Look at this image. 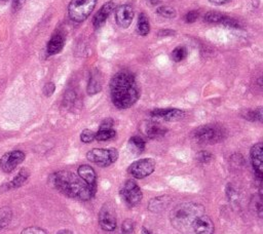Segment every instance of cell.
I'll return each mask as SVG.
<instances>
[{
    "label": "cell",
    "mask_w": 263,
    "mask_h": 234,
    "mask_svg": "<svg viewBox=\"0 0 263 234\" xmlns=\"http://www.w3.org/2000/svg\"><path fill=\"white\" fill-rule=\"evenodd\" d=\"M112 103L118 109H127L136 104L140 89L135 76L128 71L117 72L110 81Z\"/></svg>",
    "instance_id": "cell-1"
},
{
    "label": "cell",
    "mask_w": 263,
    "mask_h": 234,
    "mask_svg": "<svg viewBox=\"0 0 263 234\" xmlns=\"http://www.w3.org/2000/svg\"><path fill=\"white\" fill-rule=\"evenodd\" d=\"M50 183L64 195L80 200H90L96 192V189L89 186L78 175L68 171H61L53 174L50 177Z\"/></svg>",
    "instance_id": "cell-2"
},
{
    "label": "cell",
    "mask_w": 263,
    "mask_h": 234,
    "mask_svg": "<svg viewBox=\"0 0 263 234\" xmlns=\"http://www.w3.org/2000/svg\"><path fill=\"white\" fill-rule=\"evenodd\" d=\"M204 215V207L195 203H184L178 205L170 215L172 225L180 230L186 231L192 228V224L196 218Z\"/></svg>",
    "instance_id": "cell-3"
},
{
    "label": "cell",
    "mask_w": 263,
    "mask_h": 234,
    "mask_svg": "<svg viewBox=\"0 0 263 234\" xmlns=\"http://www.w3.org/2000/svg\"><path fill=\"white\" fill-rule=\"evenodd\" d=\"M192 137L200 144L213 145L225 139L226 130L217 124H206L197 127L193 131Z\"/></svg>",
    "instance_id": "cell-4"
},
{
    "label": "cell",
    "mask_w": 263,
    "mask_h": 234,
    "mask_svg": "<svg viewBox=\"0 0 263 234\" xmlns=\"http://www.w3.org/2000/svg\"><path fill=\"white\" fill-rule=\"evenodd\" d=\"M98 0H71L68 7L69 18L75 23L84 22L93 13Z\"/></svg>",
    "instance_id": "cell-5"
},
{
    "label": "cell",
    "mask_w": 263,
    "mask_h": 234,
    "mask_svg": "<svg viewBox=\"0 0 263 234\" xmlns=\"http://www.w3.org/2000/svg\"><path fill=\"white\" fill-rule=\"evenodd\" d=\"M86 158L97 165L108 166L118 159V151L114 148H95L86 153Z\"/></svg>",
    "instance_id": "cell-6"
},
{
    "label": "cell",
    "mask_w": 263,
    "mask_h": 234,
    "mask_svg": "<svg viewBox=\"0 0 263 234\" xmlns=\"http://www.w3.org/2000/svg\"><path fill=\"white\" fill-rule=\"evenodd\" d=\"M120 196L128 207H135L142 200L143 194L134 180H127L121 187Z\"/></svg>",
    "instance_id": "cell-7"
},
{
    "label": "cell",
    "mask_w": 263,
    "mask_h": 234,
    "mask_svg": "<svg viewBox=\"0 0 263 234\" xmlns=\"http://www.w3.org/2000/svg\"><path fill=\"white\" fill-rule=\"evenodd\" d=\"M155 170V161L152 158H143L132 163L127 172L136 179H143L151 175Z\"/></svg>",
    "instance_id": "cell-8"
},
{
    "label": "cell",
    "mask_w": 263,
    "mask_h": 234,
    "mask_svg": "<svg viewBox=\"0 0 263 234\" xmlns=\"http://www.w3.org/2000/svg\"><path fill=\"white\" fill-rule=\"evenodd\" d=\"M25 159L23 151L15 150L6 153L0 159V168L5 173H12Z\"/></svg>",
    "instance_id": "cell-9"
},
{
    "label": "cell",
    "mask_w": 263,
    "mask_h": 234,
    "mask_svg": "<svg viewBox=\"0 0 263 234\" xmlns=\"http://www.w3.org/2000/svg\"><path fill=\"white\" fill-rule=\"evenodd\" d=\"M99 224L105 231H113L116 228V215L110 204L104 205L99 213Z\"/></svg>",
    "instance_id": "cell-10"
},
{
    "label": "cell",
    "mask_w": 263,
    "mask_h": 234,
    "mask_svg": "<svg viewBox=\"0 0 263 234\" xmlns=\"http://www.w3.org/2000/svg\"><path fill=\"white\" fill-rule=\"evenodd\" d=\"M134 19V10L128 5L120 6L116 9L115 12V21L116 24L123 29L129 27Z\"/></svg>",
    "instance_id": "cell-11"
},
{
    "label": "cell",
    "mask_w": 263,
    "mask_h": 234,
    "mask_svg": "<svg viewBox=\"0 0 263 234\" xmlns=\"http://www.w3.org/2000/svg\"><path fill=\"white\" fill-rule=\"evenodd\" d=\"M251 161L257 178L261 181L263 175V144L257 143L251 148Z\"/></svg>",
    "instance_id": "cell-12"
},
{
    "label": "cell",
    "mask_w": 263,
    "mask_h": 234,
    "mask_svg": "<svg viewBox=\"0 0 263 234\" xmlns=\"http://www.w3.org/2000/svg\"><path fill=\"white\" fill-rule=\"evenodd\" d=\"M117 4H118V0H110V2H108L107 4H105V5L100 9V11H99V12L95 15V17H94V19H93V25H94V28H95V29L101 28V27L105 24L106 20L108 19L109 15L113 12V10H114L115 7L117 6Z\"/></svg>",
    "instance_id": "cell-13"
},
{
    "label": "cell",
    "mask_w": 263,
    "mask_h": 234,
    "mask_svg": "<svg viewBox=\"0 0 263 234\" xmlns=\"http://www.w3.org/2000/svg\"><path fill=\"white\" fill-rule=\"evenodd\" d=\"M150 115L155 118L163 119L166 121H178L181 120L184 117V111L180 109H173V108H168V109H155L151 111Z\"/></svg>",
    "instance_id": "cell-14"
},
{
    "label": "cell",
    "mask_w": 263,
    "mask_h": 234,
    "mask_svg": "<svg viewBox=\"0 0 263 234\" xmlns=\"http://www.w3.org/2000/svg\"><path fill=\"white\" fill-rule=\"evenodd\" d=\"M192 228L196 234H214L215 227L212 220L205 215L196 218L192 224Z\"/></svg>",
    "instance_id": "cell-15"
},
{
    "label": "cell",
    "mask_w": 263,
    "mask_h": 234,
    "mask_svg": "<svg viewBox=\"0 0 263 234\" xmlns=\"http://www.w3.org/2000/svg\"><path fill=\"white\" fill-rule=\"evenodd\" d=\"M77 174L79 176V178L84 181L89 186L93 187L96 189V185H97V175L95 170L92 168V166L87 165V164H83L80 165L78 168Z\"/></svg>",
    "instance_id": "cell-16"
},
{
    "label": "cell",
    "mask_w": 263,
    "mask_h": 234,
    "mask_svg": "<svg viewBox=\"0 0 263 234\" xmlns=\"http://www.w3.org/2000/svg\"><path fill=\"white\" fill-rule=\"evenodd\" d=\"M144 132L145 135L150 139H156L159 137H162L167 133V128L163 127L161 124L157 122H147L144 126Z\"/></svg>",
    "instance_id": "cell-17"
},
{
    "label": "cell",
    "mask_w": 263,
    "mask_h": 234,
    "mask_svg": "<svg viewBox=\"0 0 263 234\" xmlns=\"http://www.w3.org/2000/svg\"><path fill=\"white\" fill-rule=\"evenodd\" d=\"M65 45V38L61 34V33H56L51 38V40L48 43L47 52L49 56H54L59 54Z\"/></svg>",
    "instance_id": "cell-18"
},
{
    "label": "cell",
    "mask_w": 263,
    "mask_h": 234,
    "mask_svg": "<svg viewBox=\"0 0 263 234\" xmlns=\"http://www.w3.org/2000/svg\"><path fill=\"white\" fill-rule=\"evenodd\" d=\"M102 89V76L98 70H95L91 73L89 84H87V93L93 96L98 93Z\"/></svg>",
    "instance_id": "cell-19"
},
{
    "label": "cell",
    "mask_w": 263,
    "mask_h": 234,
    "mask_svg": "<svg viewBox=\"0 0 263 234\" xmlns=\"http://www.w3.org/2000/svg\"><path fill=\"white\" fill-rule=\"evenodd\" d=\"M170 204V198L168 196H160L152 199L149 203L148 209L151 212H160L163 209H166Z\"/></svg>",
    "instance_id": "cell-20"
},
{
    "label": "cell",
    "mask_w": 263,
    "mask_h": 234,
    "mask_svg": "<svg viewBox=\"0 0 263 234\" xmlns=\"http://www.w3.org/2000/svg\"><path fill=\"white\" fill-rule=\"evenodd\" d=\"M115 136H116V131H115L112 127H110V128L100 127V128H99L98 132L96 133L95 139H96L97 141L103 142V141L111 140V139H113Z\"/></svg>",
    "instance_id": "cell-21"
},
{
    "label": "cell",
    "mask_w": 263,
    "mask_h": 234,
    "mask_svg": "<svg viewBox=\"0 0 263 234\" xmlns=\"http://www.w3.org/2000/svg\"><path fill=\"white\" fill-rule=\"evenodd\" d=\"M137 28H138V32H139L140 35L146 36V35L149 34V32H150V24H149L148 18L146 17V15H145L144 13L140 14V16H139V18H138Z\"/></svg>",
    "instance_id": "cell-22"
},
{
    "label": "cell",
    "mask_w": 263,
    "mask_h": 234,
    "mask_svg": "<svg viewBox=\"0 0 263 234\" xmlns=\"http://www.w3.org/2000/svg\"><path fill=\"white\" fill-rule=\"evenodd\" d=\"M29 178V172L25 169H23L22 171H20L18 173V175L9 183L7 184L9 186L10 189L12 188H18V187H21Z\"/></svg>",
    "instance_id": "cell-23"
},
{
    "label": "cell",
    "mask_w": 263,
    "mask_h": 234,
    "mask_svg": "<svg viewBox=\"0 0 263 234\" xmlns=\"http://www.w3.org/2000/svg\"><path fill=\"white\" fill-rule=\"evenodd\" d=\"M128 147L132 151L137 154L142 153L145 149V141L141 137H138V136L132 137L128 141Z\"/></svg>",
    "instance_id": "cell-24"
},
{
    "label": "cell",
    "mask_w": 263,
    "mask_h": 234,
    "mask_svg": "<svg viewBox=\"0 0 263 234\" xmlns=\"http://www.w3.org/2000/svg\"><path fill=\"white\" fill-rule=\"evenodd\" d=\"M13 219V212L10 208H0V231L5 229Z\"/></svg>",
    "instance_id": "cell-25"
},
{
    "label": "cell",
    "mask_w": 263,
    "mask_h": 234,
    "mask_svg": "<svg viewBox=\"0 0 263 234\" xmlns=\"http://www.w3.org/2000/svg\"><path fill=\"white\" fill-rule=\"evenodd\" d=\"M225 16L218 12H209L205 15L204 21L208 24H222Z\"/></svg>",
    "instance_id": "cell-26"
},
{
    "label": "cell",
    "mask_w": 263,
    "mask_h": 234,
    "mask_svg": "<svg viewBox=\"0 0 263 234\" xmlns=\"http://www.w3.org/2000/svg\"><path fill=\"white\" fill-rule=\"evenodd\" d=\"M156 14L162 18H167V19H174L177 16L176 10L171 7H167V6L157 8Z\"/></svg>",
    "instance_id": "cell-27"
},
{
    "label": "cell",
    "mask_w": 263,
    "mask_h": 234,
    "mask_svg": "<svg viewBox=\"0 0 263 234\" xmlns=\"http://www.w3.org/2000/svg\"><path fill=\"white\" fill-rule=\"evenodd\" d=\"M187 50L184 48V46H178L176 48L172 54H171V58L174 62H181L183 61L186 57H187Z\"/></svg>",
    "instance_id": "cell-28"
},
{
    "label": "cell",
    "mask_w": 263,
    "mask_h": 234,
    "mask_svg": "<svg viewBox=\"0 0 263 234\" xmlns=\"http://www.w3.org/2000/svg\"><path fill=\"white\" fill-rule=\"evenodd\" d=\"M245 118H247L248 120H251V121H256V120L261 121L262 120V109L258 108L256 110L248 111Z\"/></svg>",
    "instance_id": "cell-29"
},
{
    "label": "cell",
    "mask_w": 263,
    "mask_h": 234,
    "mask_svg": "<svg viewBox=\"0 0 263 234\" xmlns=\"http://www.w3.org/2000/svg\"><path fill=\"white\" fill-rule=\"evenodd\" d=\"M95 136H96V133L93 130L84 129L80 133V140H81V142L87 144V143H91L95 140Z\"/></svg>",
    "instance_id": "cell-30"
},
{
    "label": "cell",
    "mask_w": 263,
    "mask_h": 234,
    "mask_svg": "<svg viewBox=\"0 0 263 234\" xmlns=\"http://www.w3.org/2000/svg\"><path fill=\"white\" fill-rule=\"evenodd\" d=\"M213 158V155L208 151H201L197 153L196 159L201 163H208Z\"/></svg>",
    "instance_id": "cell-31"
},
{
    "label": "cell",
    "mask_w": 263,
    "mask_h": 234,
    "mask_svg": "<svg viewBox=\"0 0 263 234\" xmlns=\"http://www.w3.org/2000/svg\"><path fill=\"white\" fill-rule=\"evenodd\" d=\"M134 231V222L132 220H125L121 225L122 234H132Z\"/></svg>",
    "instance_id": "cell-32"
},
{
    "label": "cell",
    "mask_w": 263,
    "mask_h": 234,
    "mask_svg": "<svg viewBox=\"0 0 263 234\" xmlns=\"http://www.w3.org/2000/svg\"><path fill=\"white\" fill-rule=\"evenodd\" d=\"M22 234H48V232L40 227L32 226V227H28V228L24 229Z\"/></svg>",
    "instance_id": "cell-33"
},
{
    "label": "cell",
    "mask_w": 263,
    "mask_h": 234,
    "mask_svg": "<svg viewBox=\"0 0 263 234\" xmlns=\"http://www.w3.org/2000/svg\"><path fill=\"white\" fill-rule=\"evenodd\" d=\"M221 25H224V26H227V27H232V28H239L240 27V23L237 20H235L233 18H228L226 16H225Z\"/></svg>",
    "instance_id": "cell-34"
},
{
    "label": "cell",
    "mask_w": 263,
    "mask_h": 234,
    "mask_svg": "<svg viewBox=\"0 0 263 234\" xmlns=\"http://www.w3.org/2000/svg\"><path fill=\"white\" fill-rule=\"evenodd\" d=\"M199 12H196V11H191V12H189L186 16H185V21L187 22V23H189V24H192V23H194L197 19H199Z\"/></svg>",
    "instance_id": "cell-35"
},
{
    "label": "cell",
    "mask_w": 263,
    "mask_h": 234,
    "mask_svg": "<svg viewBox=\"0 0 263 234\" xmlns=\"http://www.w3.org/2000/svg\"><path fill=\"white\" fill-rule=\"evenodd\" d=\"M55 89H56L55 84H54L53 82H48V83L45 85V87H43V93H45L47 97H51V96L54 93Z\"/></svg>",
    "instance_id": "cell-36"
},
{
    "label": "cell",
    "mask_w": 263,
    "mask_h": 234,
    "mask_svg": "<svg viewBox=\"0 0 263 234\" xmlns=\"http://www.w3.org/2000/svg\"><path fill=\"white\" fill-rule=\"evenodd\" d=\"M174 34H175V31H173V30H160L158 32V36H161V37L171 36V35H174Z\"/></svg>",
    "instance_id": "cell-37"
},
{
    "label": "cell",
    "mask_w": 263,
    "mask_h": 234,
    "mask_svg": "<svg viewBox=\"0 0 263 234\" xmlns=\"http://www.w3.org/2000/svg\"><path fill=\"white\" fill-rule=\"evenodd\" d=\"M112 126H113V120H112L111 118L105 119V120L101 123V125H100V127H107V128H110V127H112Z\"/></svg>",
    "instance_id": "cell-38"
},
{
    "label": "cell",
    "mask_w": 263,
    "mask_h": 234,
    "mask_svg": "<svg viewBox=\"0 0 263 234\" xmlns=\"http://www.w3.org/2000/svg\"><path fill=\"white\" fill-rule=\"evenodd\" d=\"M209 2L212 5H215V6H222V5H225L227 3H230L232 0H209Z\"/></svg>",
    "instance_id": "cell-39"
},
{
    "label": "cell",
    "mask_w": 263,
    "mask_h": 234,
    "mask_svg": "<svg viewBox=\"0 0 263 234\" xmlns=\"http://www.w3.org/2000/svg\"><path fill=\"white\" fill-rule=\"evenodd\" d=\"M13 3H14V8L16 10H18L23 6V4L25 3V0H13Z\"/></svg>",
    "instance_id": "cell-40"
},
{
    "label": "cell",
    "mask_w": 263,
    "mask_h": 234,
    "mask_svg": "<svg viewBox=\"0 0 263 234\" xmlns=\"http://www.w3.org/2000/svg\"><path fill=\"white\" fill-rule=\"evenodd\" d=\"M148 3H149L151 6H157V5L160 3V0H148Z\"/></svg>",
    "instance_id": "cell-41"
},
{
    "label": "cell",
    "mask_w": 263,
    "mask_h": 234,
    "mask_svg": "<svg viewBox=\"0 0 263 234\" xmlns=\"http://www.w3.org/2000/svg\"><path fill=\"white\" fill-rule=\"evenodd\" d=\"M58 234H73V233H72L70 230H66V229H64V230L59 231Z\"/></svg>",
    "instance_id": "cell-42"
},
{
    "label": "cell",
    "mask_w": 263,
    "mask_h": 234,
    "mask_svg": "<svg viewBox=\"0 0 263 234\" xmlns=\"http://www.w3.org/2000/svg\"><path fill=\"white\" fill-rule=\"evenodd\" d=\"M142 234H151V232H150L148 229L143 228V229H142Z\"/></svg>",
    "instance_id": "cell-43"
}]
</instances>
